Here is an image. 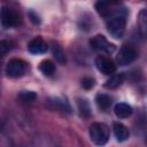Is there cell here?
<instances>
[{
  "instance_id": "6da1fadb",
  "label": "cell",
  "mask_w": 147,
  "mask_h": 147,
  "mask_svg": "<svg viewBox=\"0 0 147 147\" xmlns=\"http://www.w3.org/2000/svg\"><path fill=\"white\" fill-rule=\"evenodd\" d=\"M90 138L91 141L96 145V146H105L108 140H109V136H110V131L109 127L103 124V123H93L90 126Z\"/></svg>"
},
{
  "instance_id": "7a4b0ae2",
  "label": "cell",
  "mask_w": 147,
  "mask_h": 147,
  "mask_svg": "<svg viewBox=\"0 0 147 147\" xmlns=\"http://www.w3.org/2000/svg\"><path fill=\"white\" fill-rule=\"evenodd\" d=\"M125 15H115L111 16L107 22V30L108 32L116 39L122 38L125 32Z\"/></svg>"
},
{
  "instance_id": "3957f363",
  "label": "cell",
  "mask_w": 147,
  "mask_h": 147,
  "mask_svg": "<svg viewBox=\"0 0 147 147\" xmlns=\"http://www.w3.org/2000/svg\"><path fill=\"white\" fill-rule=\"evenodd\" d=\"M22 22L21 15L14 10L10 9L8 7H3L1 10V24L3 28L9 29V28H15L18 26Z\"/></svg>"
},
{
  "instance_id": "277c9868",
  "label": "cell",
  "mask_w": 147,
  "mask_h": 147,
  "mask_svg": "<svg viewBox=\"0 0 147 147\" xmlns=\"http://www.w3.org/2000/svg\"><path fill=\"white\" fill-rule=\"evenodd\" d=\"M137 55H138V53L133 46L125 45L119 49V52L116 56V60L119 65H126V64L132 63L137 59Z\"/></svg>"
},
{
  "instance_id": "5b68a950",
  "label": "cell",
  "mask_w": 147,
  "mask_h": 147,
  "mask_svg": "<svg viewBox=\"0 0 147 147\" xmlns=\"http://www.w3.org/2000/svg\"><path fill=\"white\" fill-rule=\"evenodd\" d=\"M25 72V63L20 59H11L6 65V74L8 77L18 78Z\"/></svg>"
},
{
  "instance_id": "8992f818",
  "label": "cell",
  "mask_w": 147,
  "mask_h": 147,
  "mask_svg": "<svg viewBox=\"0 0 147 147\" xmlns=\"http://www.w3.org/2000/svg\"><path fill=\"white\" fill-rule=\"evenodd\" d=\"M95 67L96 69L102 72L103 75H113L115 71H116V64L113 62V60H110L109 57L107 56H103V55H99L95 57Z\"/></svg>"
},
{
  "instance_id": "52a82bcc",
  "label": "cell",
  "mask_w": 147,
  "mask_h": 147,
  "mask_svg": "<svg viewBox=\"0 0 147 147\" xmlns=\"http://www.w3.org/2000/svg\"><path fill=\"white\" fill-rule=\"evenodd\" d=\"M90 45L92 46V48H94L96 51L106 52V53H113L115 51V46L113 44H110L106 39V37L102 34H96L95 37H93L90 40Z\"/></svg>"
},
{
  "instance_id": "ba28073f",
  "label": "cell",
  "mask_w": 147,
  "mask_h": 147,
  "mask_svg": "<svg viewBox=\"0 0 147 147\" xmlns=\"http://www.w3.org/2000/svg\"><path fill=\"white\" fill-rule=\"evenodd\" d=\"M46 103L52 109H57V110L67 111V113H70L71 111V107H70L69 102L67 101V99H63V98H60V96L49 98L46 101Z\"/></svg>"
},
{
  "instance_id": "9c48e42d",
  "label": "cell",
  "mask_w": 147,
  "mask_h": 147,
  "mask_svg": "<svg viewBox=\"0 0 147 147\" xmlns=\"http://www.w3.org/2000/svg\"><path fill=\"white\" fill-rule=\"evenodd\" d=\"M28 49L32 54H44L47 52V44L40 37H37L29 42Z\"/></svg>"
},
{
  "instance_id": "30bf717a",
  "label": "cell",
  "mask_w": 147,
  "mask_h": 147,
  "mask_svg": "<svg viewBox=\"0 0 147 147\" xmlns=\"http://www.w3.org/2000/svg\"><path fill=\"white\" fill-rule=\"evenodd\" d=\"M113 129H114V134H115V138H116L117 141L123 142V141L129 139V137H130L129 129L125 125H123L122 123L115 122L113 124Z\"/></svg>"
},
{
  "instance_id": "8fae6325",
  "label": "cell",
  "mask_w": 147,
  "mask_h": 147,
  "mask_svg": "<svg viewBox=\"0 0 147 147\" xmlns=\"http://www.w3.org/2000/svg\"><path fill=\"white\" fill-rule=\"evenodd\" d=\"M114 111H115V114H116L117 117H119V118H126V117H129L132 114V108H131L130 105H127L125 102H119V103H117L115 106Z\"/></svg>"
},
{
  "instance_id": "7c38bea8",
  "label": "cell",
  "mask_w": 147,
  "mask_h": 147,
  "mask_svg": "<svg viewBox=\"0 0 147 147\" xmlns=\"http://www.w3.org/2000/svg\"><path fill=\"white\" fill-rule=\"evenodd\" d=\"M124 74H116V75H111L110 78L105 83V87L109 88V90H114V88H117L119 87L123 82H124Z\"/></svg>"
},
{
  "instance_id": "4fadbf2b",
  "label": "cell",
  "mask_w": 147,
  "mask_h": 147,
  "mask_svg": "<svg viewBox=\"0 0 147 147\" xmlns=\"http://www.w3.org/2000/svg\"><path fill=\"white\" fill-rule=\"evenodd\" d=\"M95 102L98 105V107L101 109V110H107L110 106H111V98L108 95V94H105V93H99L96 94L95 96Z\"/></svg>"
},
{
  "instance_id": "5bb4252c",
  "label": "cell",
  "mask_w": 147,
  "mask_h": 147,
  "mask_svg": "<svg viewBox=\"0 0 147 147\" xmlns=\"http://www.w3.org/2000/svg\"><path fill=\"white\" fill-rule=\"evenodd\" d=\"M77 107H78L79 115L82 117L87 118V117L91 116V107H90V103H88L87 100H85V99H78Z\"/></svg>"
},
{
  "instance_id": "9a60e30c",
  "label": "cell",
  "mask_w": 147,
  "mask_h": 147,
  "mask_svg": "<svg viewBox=\"0 0 147 147\" xmlns=\"http://www.w3.org/2000/svg\"><path fill=\"white\" fill-rule=\"evenodd\" d=\"M39 70L46 76H52L55 72V65L51 60H44L39 64Z\"/></svg>"
},
{
  "instance_id": "2e32d148",
  "label": "cell",
  "mask_w": 147,
  "mask_h": 147,
  "mask_svg": "<svg viewBox=\"0 0 147 147\" xmlns=\"http://www.w3.org/2000/svg\"><path fill=\"white\" fill-rule=\"evenodd\" d=\"M17 98L22 102H33L37 99V94L33 91H21Z\"/></svg>"
},
{
  "instance_id": "e0dca14e",
  "label": "cell",
  "mask_w": 147,
  "mask_h": 147,
  "mask_svg": "<svg viewBox=\"0 0 147 147\" xmlns=\"http://www.w3.org/2000/svg\"><path fill=\"white\" fill-rule=\"evenodd\" d=\"M53 56L55 57V60L59 63H64L65 62V55H64L62 48L56 44L53 45Z\"/></svg>"
},
{
  "instance_id": "ac0fdd59",
  "label": "cell",
  "mask_w": 147,
  "mask_h": 147,
  "mask_svg": "<svg viewBox=\"0 0 147 147\" xmlns=\"http://www.w3.org/2000/svg\"><path fill=\"white\" fill-rule=\"evenodd\" d=\"M146 20H147V11H146V9H142L138 16V24L144 33L146 31Z\"/></svg>"
},
{
  "instance_id": "d6986e66",
  "label": "cell",
  "mask_w": 147,
  "mask_h": 147,
  "mask_svg": "<svg viewBox=\"0 0 147 147\" xmlns=\"http://www.w3.org/2000/svg\"><path fill=\"white\" fill-rule=\"evenodd\" d=\"M94 79L91 78V77H85L82 79V86L85 88V90H91L93 86H94Z\"/></svg>"
},
{
  "instance_id": "ffe728a7",
  "label": "cell",
  "mask_w": 147,
  "mask_h": 147,
  "mask_svg": "<svg viewBox=\"0 0 147 147\" xmlns=\"http://www.w3.org/2000/svg\"><path fill=\"white\" fill-rule=\"evenodd\" d=\"M10 49V44L8 41H1L0 42V54H5Z\"/></svg>"
},
{
  "instance_id": "44dd1931",
  "label": "cell",
  "mask_w": 147,
  "mask_h": 147,
  "mask_svg": "<svg viewBox=\"0 0 147 147\" xmlns=\"http://www.w3.org/2000/svg\"><path fill=\"white\" fill-rule=\"evenodd\" d=\"M29 16H30V20H31L34 24H39V23H40V20H39V17H38V15H36L33 11H30V13H29Z\"/></svg>"
}]
</instances>
